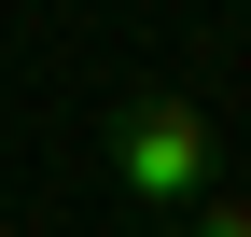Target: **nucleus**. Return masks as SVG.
<instances>
[{
  "instance_id": "f257e3e1",
  "label": "nucleus",
  "mask_w": 251,
  "mask_h": 237,
  "mask_svg": "<svg viewBox=\"0 0 251 237\" xmlns=\"http://www.w3.org/2000/svg\"><path fill=\"white\" fill-rule=\"evenodd\" d=\"M112 182H126V210H140L153 237H168L181 210H196V195H224V140H209V112L181 98V84H140V98L112 112Z\"/></svg>"
},
{
  "instance_id": "f03ea898",
  "label": "nucleus",
  "mask_w": 251,
  "mask_h": 237,
  "mask_svg": "<svg viewBox=\"0 0 251 237\" xmlns=\"http://www.w3.org/2000/svg\"><path fill=\"white\" fill-rule=\"evenodd\" d=\"M168 237H251V195H196V210H181Z\"/></svg>"
}]
</instances>
